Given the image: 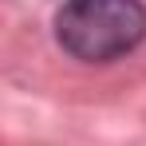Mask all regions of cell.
I'll return each mask as SVG.
<instances>
[{
  "mask_svg": "<svg viewBox=\"0 0 146 146\" xmlns=\"http://www.w3.org/2000/svg\"><path fill=\"white\" fill-rule=\"evenodd\" d=\"M59 48L83 63H111L146 40L142 0H67L55 12Z\"/></svg>",
  "mask_w": 146,
  "mask_h": 146,
  "instance_id": "obj_1",
  "label": "cell"
}]
</instances>
